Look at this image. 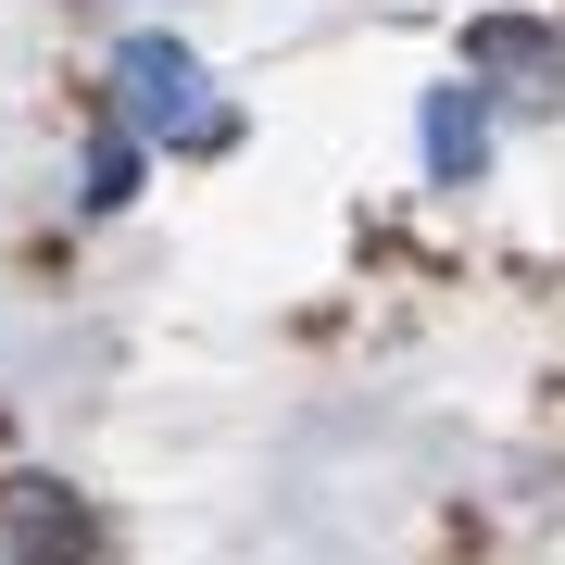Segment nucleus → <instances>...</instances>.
I'll return each mask as SVG.
<instances>
[{"mask_svg": "<svg viewBox=\"0 0 565 565\" xmlns=\"http://www.w3.org/2000/svg\"><path fill=\"white\" fill-rule=\"evenodd\" d=\"M114 102H126V139H189V151L226 139L202 63H189L177 39H126V51H114Z\"/></svg>", "mask_w": 565, "mask_h": 565, "instance_id": "f257e3e1", "label": "nucleus"}, {"mask_svg": "<svg viewBox=\"0 0 565 565\" xmlns=\"http://www.w3.org/2000/svg\"><path fill=\"white\" fill-rule=\"evenodd\" d=\"M478 151H490V126H478V102H427V163H440V177H478Z\"/></svg>", "mask_w": 565, "mask_h": 565, "instance_id": "7ed1b4c3", "label": "nucleus"}, {"mask_svg": "<svg viewBox=\"0 0 565 565\" xmlns=\"http://www.w3.org/2000/svg\"><path fill=\"white\" fill-rule=\"evenodd\" d=\"M126 189H139V139H102L88 151V202H126Z\"/></svg>", "mask_w": 565, "mask_h": 565, "instance_id": "20e7f679", "label": "nucleus"}, {"mask_svg": "<svg viewBox=\"0 0 565 565\" xmlns=\"http://www.w3.org/2000/svg\"><path fill=\"white\" fill-rule=\"evenodd\" d=\"M0 527H13V565H114V541H102V515L76 503L63 478H0Z\"/></svg>", "mask_w": 565, "mask_h": 565, "instance_id": "f03ea898", "label": "nucleus"}]
</instances>
